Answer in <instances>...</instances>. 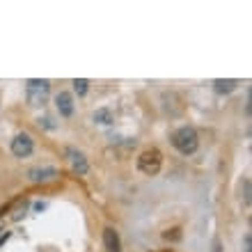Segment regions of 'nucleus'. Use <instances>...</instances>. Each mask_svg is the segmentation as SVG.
<instances>
[{"instance_id": "1", "label": "nucleus", "mask_w": 252, "mask_h": 252, "mask_svg": "<svg viewBox=\"0 0 252 252\" xmlns=\"http://www.w3.org/2000/svg\"><path fill=\"white\" fill-rule=\"evenodd\" d=\"M172 147L177 152H181L184 156H190V154L197 152L199 147V138H197V131L192 126H181L179 131L172 133Z\"/></svg>"}, {"instance_id": "2", "label": "nucleus", "mask_w": 252, "mask_h": 252, "mask_svg": "<svg viewBox=\"0 0 252 252\" xmlns=\"http://www.w3.org/2000/svg\"><path fill=\"white\" fill-rule=\"evenodd\" d=\"M26 92H28V103L30 106H44L48 101V94H51V83L46 78L44 80H37V78H30L26 83Z\"/></svg>"}, {"instance_id": "3", "label": "nucleus", "mask_w": 252, "mask_h": 252, "mask_svg": "<svg viewBox=\"0 0 252 252\" xmlns=\"http://www.w3.org/2000/svg\"><path fill=\"white\" fill-rule=\"evenodd\" d=\"M160 165H163V154L158 149H147V152L140 154L138 158V170L147 177H154V174L160 172Z\"/></svg>"}, {"instance_id": "4", "label": "nucleus", "mask_w": 252, "mask_h": 252, "mask_svg": "<svg viewBox=\"0 0 252 252\" xmlns=\"http://www.w3.org/2000/svg\"><path fill=\"white\" fill-rule=\"evenodd\" d=\"M60 177L58 172V167H51V165H44V167H30L28 170V179L32 181V184H48V181H53Z\"/></svg>"}, {"instance_id": "5", "label": "nucleus", "mask_w": 252, "mask_h": 252, "mask_svg": "<svg viewBox=\"0 0 252 252\" xmlns=\"http://www.w3.org/2000/svg\"><path fill=\"white\" fill-rule=\"evenodd\" d=\"M12 154L19 156V158H26L32 154V138L28 133H19L16 138L12 140Z\"/></svg>"}, {"instance_id": "6", "label": "nucleus", "mask_w": 252, "mask_h": 252, "mask_svg": "<svg viewBox=\"0 0 252 252\" xmlns=\"http://www.w3.org/2000/svg\"><path fill=\"white\" fill-rule=\"evenodd\" d=\"M66 158H69V163H71L76 174H87V158L78 152V149L69 147V149H66Z\"/></svg>"}, {"instance_id": "7", "label": "nucleus", "mask_w": 252, "mask_h": 252, "mask_svg": "<svg viewBox=\"0 0 252 252\" xmlns=\"http://www.w3.org/2000/svg\"><path fill=\"white\" fill-rule=\"evenodd\" d=\"M55 106H58V110H60L62 117H71L73 115V99L69 92H60L58 96H55Z\"/></svg>"}, {"instance_id": "8", "label": "nucleus", "mask_w": 252, "mask_h": 252, "mask_svg": "<svg viewBox=\"0 0 252 252\" xmlns=\"http://www.w3.org/2000/svg\"><path fill=\"white\" fill-rule=\"evenodd\" d=\"M103 246H106L108 252H122V241L113 227H106V229H103Z\"/></svg>"}, {"instance_id": "9", "label": "nucleus", "mask_w": 252, "mask_h": 252, "mask_svg": "<svg viewBox=\"0 0 252 252\" xmlns=\"http://www.w3.org/2000/svg\"><path fill=\"white\" fill-rule=\"evenodd\" d=\"M239 87V80H234V78H218V80H213V90L218 94H229V92H234Z\"/></svg>"}, {"instance_id": "10", "label": "nucleus", "mask_w": 252, "mask_h": 252, "mask_svg": "<svg viewBox=\"0 0 252 252\" xmlns=\"http://www.w3.org/2000/svg\"><path fill=\"white\" fill-rule=\"evenodd\" d=\"M94 122H99V124H113V113L108 108H101V110L94 113Z\"/></svg>"}, {"instance_id": "11", "label": "nucleus", "mask_w": 252, "mask_h": 252, "mask_svg": "<svg viewBox=\"0 0 252 252\" xmlns=\"http://www.w3.org/2000/svg\"><path fill=\"white\" fill-rule=\"evenodd\" d=\"M87 87H90V80H87V78H76V80H73V90H76V94H78V96H83V94L87 92Z\"/></svg>"}, {"instance_id": "12", "label": "nucleus", "mask_w": 252, "mask_h": 252, "mask_svg": "<svg viewBox=\"0 0 252 252\" xmlns=\"http://www.w3.org/2000/svg\"><path fill=\"white\" fill-rule=\"evenodd\" d=\"M243 248H246V252H252V236H250V234H246V241H243Z\"/></svg>"}]
</instances>
